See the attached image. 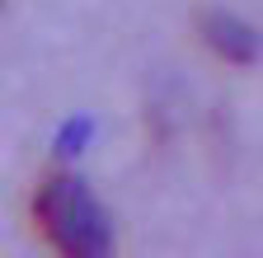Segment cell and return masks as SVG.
Returning a JSON list of instances; mask_svg holds the SVG:
<instances>
[{"mask_svg":"<svg viewBox=\"0 0 263 258\" xmlns=\"http://www.w3.org/2000/svg\"><path fill=\"white\" fill-rule=\"evenodd\" d=\"M33 216H38L43 235L52 249L66 258H104L113 249V225L99 197L76 178V174H52L33 192Z\"/></svg>","mask_w":263,"mask_h":258,"instance_id":"6da1fadb","label":"cell"},{"mask_svg":"<svg viewBox=\"0 0 263 258\" xmlns=\"http://www.w3.org/2000/svg\"><path fill=\"white\" fill-rule=\"evenodd\" d=\"M202 38H207V47L216 56L235 61V66H249V61L258 56V33L245 19H235V14H207L202 19Z\"/></svg>","mask_w":263,"mask_h":258,"instance_id":"7a4b0ae2","label":"cell"}]
</instances>
